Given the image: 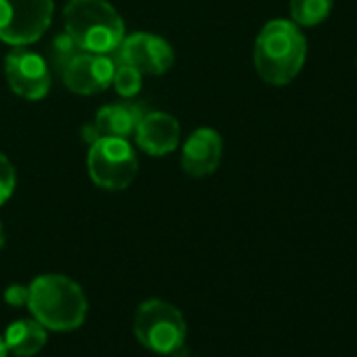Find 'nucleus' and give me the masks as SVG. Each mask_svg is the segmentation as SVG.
I'll return each instance as SVG.
<instances>
[{"label":"nucleus","instance_id":"dca6fc26","mask_svg":"<svg viewBox=\"0 0 357 357\" xmlns=\"http://www.w3.org/2000/svg\"><path fill=\"white\" fill-rule=\"evenodd\" d=\"M17 185V176H15V168L9 162V158L5 153H0V206H3L15 192Z\"/></svg>","mask_w":357,"mask_h":357},{"label":"nucleus","instance_id":"f257e3e1","mask_svg":"<svg viewBox=\"0 0 357 357\" xmlns=\"http://www.w3.org/2000/svg\"><path fill=\"white\" fill-rule=\"evenodd\" d=\"M307 59V40L301 28L288 20L269 22L255 43V68L273 86L290 84Z\"/></svg>","mask_w":357,"mask_h":357},{"label":"nucleus","instance_id":"6ab92c4d","mask_svg":"<svg viewBox=\"0 0 357 357\" xmlns=\"http://www.w3.org/2000/svg\"><path fill=\"white\" fill-rule=\"evenodd\" d=\"M9 355V349H7V344H5V338L0 336V357H7Z\"/></svg>","mask_w":357,"mask_h":357},{"label":"nucleus","instance_id":"4468645a","mask_svg":"<svg viewBox=\"0 0 357 357\" xmlns=\"http://www.w3.org/2000/svg\"><path fill=\"white\" fill-rule=\"evenodd\" d=\"M334 0H290L292 22L301 28H313L328 20Z\"/></svg>","mask_w":357,"mask_h":357},{"label":"nucleus","instance_id":"1a4fd4ad","mask_svg":"<svg viewBox=\"0 0 357 357\" xmlns=\"http://www.w3.org/2000/svg\"><path fill=\"white\" fill-rule=\"evenodd\" d=\"M116 59L132 66L143 76H160L172 68L174 51L162 36L137 32L124 36L122 45L116 51Z\"/></svg>","mask_w":357,"mask_h":357},{"label":"nucleus","instance_id":"9b49d317","mask_svg":"<svg viewBox=\"0 0 357 357\" xmlns=\"http://www.w3.org/2000/svg\"><path fill=\"white\" fill-rule=\"evenodd\" d=\"M223 155V139L215 128H198L190 135L181 151V166L192 176L213 174Z\"/></svg>","mask_w":357,"mask_h":357},{"label":"nucleus","instance_id":"423d86ee","mask_svg":"<svg viewBox=\"0 0 357 357\" xmlns=\"http://www.w3.org/2000/svg\"><path fill=\"white\" fill-rule=\"evenodd\" d=\"M53 0H0V40L13 47L36 43L51 26Z\"/></svg>","mask_w":357,"mask_h":357},{"label":"nucleus","instance_id":"ddd939ff","mask_svg":"<svg viewBox=\"0 0 357 357\" xmlns=\"http://www.w3.org/2000/svg\"><path fill=\"white\" fill-rule=\"evenodd\" d=\"M5 344L20 357H32L47 344V328L36 319H17L5 332Z\"/></svg>","mask_w":357,"mask_h":357},{"label":"nucleus","instance_id":"f03ea898","mask_svg":"<svg viewBox=\"0 0 357 357\" xmlns=\"http://www.w3.org/2000/svg\"><path fill=\"white\" fill-rule=\"evenodd\" d=\"M28 307L47 330L70 332L84 324L89 303L82 288L59 273L38 275L30 286Z\"/></svg>","mask_w":357,"mask_h":357},{"label":"nucleus","instance_id":"2eb2a0df","mask_svg":"<svg viewBox=\"0 0 357 357\" xmlns=\"http://www.w3.org/2000/svg\"><path fill=\"white\" fill-rule=\"evenodd\" d=\"M141 80H143V74L139 70H135L132 66L128 63H122L116 59V70H114V78H112V84L116 89V93L120 97H135L139 91H141Z\"/></svg>","mask_w":357,"mask_h":357},{"label":"nucleus","instance_id":"412c9836","mask_svg":"<svg viewBox=\"0 0 357 357\" xmlns=\"http://www.w3.org/2000/svg\"><path fill=\"white\" fill-rule=\"evenodd\" d=\"M15 357H20V355H15Z\"/></svg>","mask_w":357,"mask_h":357},{"label":"nucleus","instance_id":"f3484780","mask_svg":"<svg viewBox=\"0 0 357 357\" xmlns=\"http://www.w3.org/2000/svg\"><path fill=\"white\" fill-rule=\"evenodd\" d=\"M28 298H30V288L28 286L13 284V286H9L5 290V301L11 307H24V305H28Z\"/></svg>","mask_w":357,"mask_h":357},{"label":"nucleus","instance_id":"9d476101","mask_svg":"<svg viewBox=\"0 0 357 357\" xmlns=\"http://www.w3.org/2000/svg\"><path fill=\"white\" fill-rule=\"evenodd\" d=\"M135 139L139 149H143L147 155L162 158L176 149L178 139H181V126L170 114L147 109L135 130Z\"/></svg>","mask_w":357,"mask_h":357},{"label":"nucleus","instance_id":"7ed1b4c3","mask_svg":"<svg viewBox=\"0 0 357 357\" xmlns=\"http://www.w3.org/2000/svg\"><path fill=\"white\" fill-rule=\"evenodd\" d=\"M66 34L91 53H116L124 40V22L105 0H70L63 9Z\"/></svg>","mask_w":357,"mask_h":357},{"label":"nucleus","instance_id":"f8f14e48","mask_svg":"<svg viewBox=\"0 0 357 357\" xmlns=\"http://www.w3.org/2000/svg\"><path fill=\"white\" fill-rule=\"evenodd\" d=\"M147 112L145 103H135V101H120L105 105L97 112L93 130L97 139L101 137H114V139H130L135 137V130Z\"/></svg>","mask_w":357,"mask_h":357},{"label":"nucleus","instance_id":"a211bd4d","mask_svg":"<svg viewBox=\"0 0 357 357\" xmlns=\"http://www.w3.org/2000/svg\"><path fill=\"white\" fill-rule=\"evenodd\" d=\"M172 357H196V353H194V351H190V349L183 344L181 349H176V351L172 353Z\"/></svg>","mask_w":357,"mask_h":357},{"label":"nucleus","instance_id":"aec40b11","mask_svg":"<svg viewBox=\"0 0 357 357\" xmlns=\"http://www.w3.org/2000/svg\"><path fill=\"white\" fill-rule=\"evenodd\" d=\"M5 248V227H3V223H0V250Z\"/></svg>","mask_w":357,"mask_h":357},{"label":"nucleus","instance_id":"0eeeda50","mask_svg":"<svg viewBox=\"0 0 357 357\" xmlns=\"http://www.w3.org/2000/svg\"><path fill=\"white\" fill-rule=\"evenodd\" d=\"M116 53H91L76 49L59 70L61 82L76 95H97L112 84Z\"/></svg>","mask_w":357,"mask_h":357},{"label":"nucleus","instance_id":"6e6552de","mask_svg":"<svg viewBox=\"0 0 357 357\" xmlns=\"http://www.w3.org/2000/svg\"><path fill=\"white\" fill-rule=\"evenodd\" d=\"M5 76L11 91L28 101L45 99L51 91V68L47 59L26 47H17L7 55Z\"/></svg>","mask_w":357,"mask_h":357},{"label":"nucleus","instance_id":"20e7f679","mask_svg":"<svg viewBox=\"0 0 357 357\" xmlns=\"http://www.w3.org/2000/svg\"><path fill=\"white\" fill-rule=\"evenodd\" d=\"M132 330L145 349L160 355H172L185 344L188 338L183 313L160 298H149L139 305L132 319Z\"/></svg>","mask_w":357,"mask_h":357},{"label":"nucleus","instance_id":"39448f33","mask_svg":"<svg viewBox=\"0 0 357 357\" xmlns=\"http://www.w3.org/2000/svg\"><path fill=\"white\" fill-rule=\"evenodd\" d=\"M86 164L93 183L107 192L126 190L139 170V160L132 145L126 139L114 137H101L91 143Z\"/></svg>","mask_w":357,"mask_h":357}]
</instances>
